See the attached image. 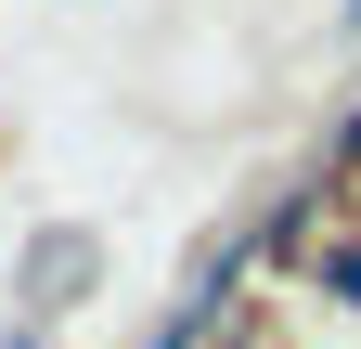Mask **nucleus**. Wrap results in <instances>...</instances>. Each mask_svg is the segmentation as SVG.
<instances>
[{
  "label": "nucleus",
  "mask_w": 361,
  "mask_h": 349,
  "mask_svg": "<svg viewBox=\"0 0 361 349\" xmlns=\"http://www.w3.org/2000/svg\"><path fill=\"white\" fill-rule=\"evenodd\" d=\"M310 297H323V311H361V233H336L310 259Z\"/></svg>",
  "instance_id": "nucleus-1"
},
{
  "label": "nucleus",
  "mask_w": 361,
  "mask_h": 349,
  "mask_svg": "<svg viewBox=\"0 0 361 349\" xmlns=\"http://www.w3.org/2000/svg\"><path fill=\"white\" fill-rule=\"evenodd\" d=\"M336 168H361V104H348V117H336Z\"/></svg>",
  "instance_id": "nucleus-2"
},
{
  "label": "nucleus",
  "mask_w": 361,
  "mask_h": 349,
  "mask_svg": "<svg viewBox=\"0 0 361 349\" xmlns=\"http://www.w3.org/2000/svg\"><path fill=\"white\" fill-rule=\"evenodd\" d=\"M348 39H361V0H348Z\"/></svg>",
  "instance_id": "nucleus-3"
}]
</instances>
